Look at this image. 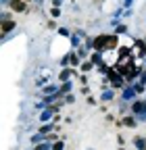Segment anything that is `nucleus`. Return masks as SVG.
Listing matches in <instances>:
<instances>
[{"mask_svg":"<svg viewBox=\"0 0 146 150\" xmlns=\"http://www.w3.org/2000/svg\"><path fill=\"white\" fill-rule=\"evenodd\" d=\"M108 77H111V83H113V88H123V79L119 77V75L117 73H108Z\"/></svg>","mask_w":146,"mask_h":150,"instance_id":"1","label":"nucleus"},{"mask_svg":"<svg viewBox=\"0 0 146 150\" xmlns=\"http://www.w3.org/2000/svg\"><path fill=\"white\" fill-rule=\"evenodd\" d=\"M132 110L136 112V115H142V112H146V102H140V100H138V102L132 106Z\"/></svg>","mask_w":146,"mask_h":150,"instance_id":"2","label":"nucleus"},{"mask_svg":"<svg viewBox=\"0 0 146 150\" xmlns=\"http://www.w3.org/2000/svg\"><path fill=\"white\" fill-rule=\"evenodd\" d=\"M11 8L13 11H25V4H23V0H11Z\"/></svg>","mask_w":146,"mask_h":150,"instance_id":"3","label":"nucleus"},{"mask_svg":"<svg viewBox=\"0 0 146 150\" xmlns=\"http://www.w3.org/2000/svg\"><path fill=\"white\" fill-rule=\"evenodd\" d=\"M13 27H15V21H9V19H4V23H2V33L6 35Z\"/></svg>","mask_w":146,"mask_h":150,"instance_id":"4","label":"nucleus"},{"mask_svg":"<svg viewBox=\"0 0 146 150\" xmlns=\"http://www.w3.org/2000/svg\"><path fill=\"white\" fill-rule=\"evenodd\" d=\"M134 96H136V90H132V88H127V90L123 92V98H125V100H130V98H134Z\"/></svg>","mask_w":146,"mask_h":150,"instance_id":"5","label":"nucleus"},{"mask_svg":"<svg viewBox=\"0 0 146 150\" xmlns=\"http://www.w3.org/2000/svg\"><path fill=\"white\" fill-rule=\"evenodd\" d=\"M69 75H71V71H69V69H65V71L61 73V81H67V79H69Z\"/></svg>","mask_w":146,"mask_h":150,"instance_id":"6","label":"nucleus"},{"mask_svg":"<svg viewBox=\"0 0 146 150\" xmlns=\"http://www.w3.org/2000/svg\"><path fill=\"white\" fill-rule=\"evenodd\" d=\"M69 90H71V81H65V83H63V88H61V92L65 94V92H69Z\"/></svg>","mask_w":146,"mask_h":150,"instance_id":"7","label":"nucleus"},{"mask_svg":"<svg viewBox=\"0 0 146 150\" xmlns=\"http://www.w3.org/2000/svg\"><path fill=\"white\" fill-rule=\"evenodd\" d=\"M50 115H52V112H50V110H46V112H42V117H40V121H48V119H50Z\"/></svg>","mask_w":146,"mask_h":150,"instance_id":"8","label":"nucleus"},{"mask_svg":"<svg viewBox=\"0 0 146 150\" xmlns=\"http://www.w3.org/2000/svg\"><path fill=\"white\" fill-rule=\"evenodd\" d=\"M125 125H132V127H134V125H136V121H134L132 117H125Z\"/></svg>","mask_w":146,"mask_h":150,"instance_id":"9","label":"nucleus"},{"mask_svg":"<svg viewBox=\"0 0 146 150\" xmlns=\"http://www.w3.org/2000/svg\"><path fill=\"white\" fill-rule=\"evenodd\" d=\"M102 98H104V100H111V98H113V92H104Z\"/></svg>","mask_w":146,"mask_h":150,"instance_id":"10","label":"nucleus"},{"mask_svg":"<svg viewBox=\"0 0 146 150\" xmlns=\"http://www.w3.org/2000/svg\"><path fill=\"white\" fill-rule=\"evenodd\" d=\"M134 90H136V92H144V83H136Z\"/></svg>","mask_w":146,"mask_h":150,"instance_id":"11","label":"nucleus"},{"mask_svg":"<svg viewBox=\"0 0 146 150\" xmlns=\"http://www.w3.org/2000/svg\"><path fill=\"white\" fill-rule=\"evenodd\" d=\"M136 146H138V148H144L146 142H144V140H136Z\"/></svg>","mask_w":146,"mask_h":150,"instance_id":"12","label":"nucleus"},{"mask_svg":"<svg viewBox=\"0 0 146 150\" xmlns=\"http://www.w3.org/2000/svg\"><path fill=\"white\" fill-rule=\"evenodd\" d=\"M90 69H92V63H84V69L82 71H90Z\"/></svg>","mask_w":146,"mask_h":150,"instance_id":"13","label":"nucleus"},{"mask_svg":"<svg viewBox=\"0 0 146 150\" xmlns=\"http://www.w3.org/2000/svg\"><path fill=\"white\" fill-rule=\"evenodd\" d=\"M59 33H61L63 38H67V35H69V31H67V29H59Z\"/></svg>","mask_w":146,"mask_h":150,"instance_id":"14","label":"nucleus"},{"mask_svg":"<svg viewBox=\"0 0 146 150\" xmlns=\"http://www.w3.org/2000/svg\"><path fill=\"white\" fill-rule=\"evenodd\" d=\"M142 81H146V71H144V73H142Z\"/></svg>","mask_w":146,"mask_h":150,"instance_id":"15","label":"nucleus"}]
</instances>
